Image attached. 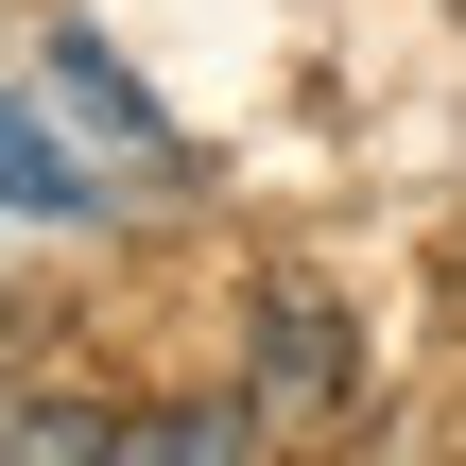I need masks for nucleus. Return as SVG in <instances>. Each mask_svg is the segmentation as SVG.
I'll return each mask as SVG.
<instances>
[{"label":"nucleus","instance_id":"7ed1b4c3","mask_svg":"<svg viewBox=\"0 0 466 466\" xmlns=\"http://www.w3.org/2000/svg\"><path fill=\"white\" fill-rule=\"evenodd\" d=\"M0 208H17V225H69V208H86V173H69V121H52V86H35V104L0 121Z\"/></svg>","mask_w":466,"mask_h":466},{"label":"nucleus","instance_id":"39448f33","mask_svg":"<svg viewBox=\"0 0 466 466\" xmlns=\"http://www.w3.org/2000/svg\"><path fill=\"white\" fill-rule=\"evenodd\" d=\"M0 432H17V450H35V466H69V450H121V432H104V415H86V398H52V380H35V398H17V415H0Z\"/></svg>","mask_w":466,"mask_h":466},{"label":"nucleus","instance_id":"f257e3e1","mask_svg":"<svg viewBox=\"0 0 466 466\" xmlns=\"http://www.w3.org/2000/svg\"><path fill=\"white\" fill-rule=\"evenodd\" d=\"M35 86H52V104H86V138H104V156L173 173V121H156V86H138L104 35H35Z\"/></svg>","mask_w":466,"mask_h":466},{"label":"nucleus","instance_id":"20e7f679","mask_svg":"<svg viewBox=\"0 0 466 466\" xmlns=\"http://www.w3.org/2000/svg\"><path fill=\"white\" fill-rule=\"evenodd\" d=\"M121 450H138V466H242L259 415H121Z\"/></svg>","mask_w":466,"mask_h":466},{"label":"nucleus","instance_id":"f03ea898","mask_svg":"<svg viewBox=\"0 0 466 466\" xmlns=\"http://www.w3.org/2000/svg\"><path fill=\"white\" fill-rule=\"evenodd\" d=\"M259 398H277V415H329V398H346V311L294 294V277L259 294Z\"/></svg>","mask_w":466,"mask_h":466}]
</instances>
